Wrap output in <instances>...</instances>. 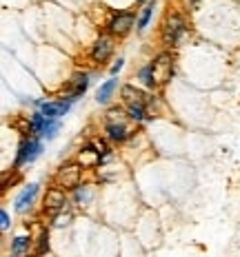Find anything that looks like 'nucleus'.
Instances as JSON below:
<instances>
[{
    "label": "nucleus",
    "mask_w": 240,
    "mask_h": 257,
    "mask_svg": "<svg viewBox=\"0 0 240 257\" xmlns=\"http://www.w3.org/2000/svg\"><path fill=\"white\" fill-rule=\"evenodd\" d=\"M60 131V120H49L40 113V111H34L29 117V136L40 138V140H53Z\"/></svg>",
    "instance_id": "f257e3e1"
},
{
    "label": "nucleus",
    "mask_w": 240,
    "mask_h": 257,
    "mask_svg": "<svg viewBox=\"0 0 240 257\" xmlns=\"http://www.w3.org/2000/svg\"><path fill=\"white\" fill-rule=\"evenodd\" d=\"M42 149H45V147H42L40 138H34V136L25 138V140L18 144V151H16L14 169H23V167H27V164L36 162V160L42 155Z\"/></svg>",
    "instance_id": "f03ea898"
},
{
    "label": "nucleus",
    "mask_w": 240,
    "mask_h": 257,
    "mask_svg": "<svg viewBox=\"0 0 240 257\" xmlns=\"http://www.w3.org/2000/svg\"><path fill=\"white\" fill-rule=\"evenodd\" d=\"M187 31V23L180 14H169L165 18V25H163V42L167 47H176L180 42V38L185 36Z\"/></svg>",
    "instance_id": "7ed1b4c3"
},
{
    "label": "nucleus",
    "mask_w": 240,
    "mask_h": 257,
    "mask_svg": "<svg viewBox=\"0 0 240 257\" xmlns=\"http://www.w3.org/2000/svg\"><path fill=\"white\" fill-rule=\"evenodd\" d=\"M80 178H83V167L78 162L62 164L56 173V186L65 191H73L80 186Z\"/></svg>",
    "instance_id": "20e7f679"
},
{
    "label": "nucleus",
    "mask_w": 240,
    "mask_h": 257,
    "mask_svg": "<svg viewBox=\"0 0 240 257\" xmlns=\"http://www.w3.org/2000/svg\"><path fill=\"white\" fill-rule=\"evenodd\" d=\"M71 104H73V100H69V98H58V100H36V106H38V111L45 117H49V120H60L62 115H67L69 113V109H71Z\"/></svg>",
    "instance_id": "39448f33"
},
{
    "label": "nucleus",
    "mask_w": 240,
    "mask_h": 257,
    "mask_svg": "<svg viewBox=\"0 0 240 257\" xmlns=\"http://www.w3.org/2000/svg\"><path fill=\"white\" fill-rule=\"evenodd\" d=\"M151 69H153V80H156V87L160 84H167L174 76V58L169 51H163L153 58L151 62Z\"/></svg>",
    "instance_id": "423d86ee"
},
{
    "label": "nucleus",
    "mask_w": 240,
    "mask_h": 257,
    "mask_svg": "<svg viewBox=\"0 0 240 257\" xmlns=\"http://www.w3.org/2000/svg\"><path fill=\"white\" fill-rule=\"evenodd\" d=\"M133 25H136V18H133L131 12H116L109 18V23H107V29H109L111 36L122 38V36H127L133 29Z\"/></svg>",
    "instance_id": "0eeeda50"
},
{
    "label": "nucleus",
    "mask_w": 240,
    "mask_h": 257,
    "mask_svg": "<svg viewBox=\"0 0 240 257\" xmlns=\"http://www.w3.org/2000/svg\"><path fill=\"white\" fill-rule=\"evenodd\" d=\"M45 211L49 213L51 217L58 215V213H62V211H69V200H67L65 189L53 186V189L47 191V195H45Z\"/></svg>",
    "instance_id": "6e6552de"
},
{
    "label": "nucleus",
    "mask_w": 240,
    "mask_h": 257,
    "mask_svg": "<svg viewBox=\"0 0 240 257\" xmlns=\"http://www.w3.org/2000/svg\"><path fill=\"white\" fill-rule=\"evenodd\" d=\"M111 53H114V38H111V36H100L92 45V60L98 64L109 60Z\"/></svg>",
    "instance_id": "1a4fd4ad"
},
{
    "label": "nucleus",
    "mask_w": 240,
    "mask_h": 257,
    "mask_svg": "<svg viewBox=\"0 0 240 257\" xmlns=\"http://www.w3.org/2000/svg\"><path fill=\"white\" fill-rule=\"evenodd\" d=\"M89 84H92V76H89V73H76V76L69 80V89H67L65 98L76 102L78 98H83V95L87 93Z\"/></svg>",
    "instance_id": "9d476101"
},
{
    "label": "nucleus",
    "mask_w": 240,
    "mask_h": 257,
    "mask_svg": "<svg viewBox=\"0 0 240 257\" xmlns=\"http://www.w3.org/2000/svg\"><path fill=\"white\" fill-rule=\"evenodd\" d=\"M122 100H125V106L127 104H136V102H145L147 106L153 104V95L147 93V91L136 89L133 84H125V87H122Z\"/></svg>",
    "instance_id": "9b49d317"
},
{
    "label": "nucleus",
    "mask_w": 240,
    "mask_h": 257,
    "mask_svg": "<svg viewBox=\"0 0 240 257\" xmlns=\"http://www.w3.org/2000/svg\"><path fill=\"white\" fill-rule=\"evenodd\" d=\"M38 191H40V184H36V182H34V184H29V186H25V189L18 193V197H16V211H18V213L29 211L31 204L36 202Z\"/></svg>",
    "instance_id": "f8f14e48"
},
{
    "label": "nucleus",
    "mask_w": 240,
    "mask_h": 257,
    "mask_svg": "<svg viewBox=\"0 0 240 257\" xmlns=\"http://www.w3.org/2000/svg\"><path fill=\"white\" fill-rule=\"evenodd\" d=\"M105 133H107V140L111 142H125L129 138V128H127L125 122H107Z\"/></svg>",
    "instance_id": "ddd939ff"
},
{
    "label": "nucleus",
    "mask_w": 240,
    "mask_h": 257,
    "mask_svg": "<svg viewBox=\"0 0 240 257\" xmlns=\"http://www.w3.org/2000/svg\"><path fill=\"white\" fill-rule=\"evenodd\" d=\"M116 89H118V80H116V78L105 80V82L98 87V91H96V100H98V104H107V102H109L111 95L116 93Z\"/></svg>",
    "instance_id": "4468645a"
},
{
    "label": "nucleus",
    "mask_w": 240,
    "mask_h": 257,
    "mask_svg": "<svg viewBox=\"0 0 240 257\" xmlns=\"http://www.w3.org/2000/svg\"><path fill=\"white\" fill-rule=\"evenodd\" d=\"M29 244H31L29 235H16L12 239V255L23 257L25 253H29Z\"/></svg>",
    "instance_id": "2eb2a0df"
},
{
    "label": "nucleus",
    "mask_w": 240,
    "mask_h": 257,
    "mask_svg": "<svg viewBox=\"0 0 240 257\" xmlns=\"http://www.w3.org/2000/svg\"><path fill=\"white\" fill-rule=\"evenodd\" d=\"M125 109H127V115H129L131 120H136V122H142V120H147V117H149V113H147V109H149V106H147L145 102L127 104Z\"/></svg>",
    "instance_id": "dca6fc26"
},
{
    "label": "nucleus",
    "mask_w": 240,
    "mask_h": 257,
    "mask_svg": "<svg viewBox=\"0 0 240 257\" xmlns=\"http://www.w3.org/2000/svg\"><path fill=\"white\" fill-rule=\"evenodd\" d=\"M73 202H76L78 206H85L89 204V202L94 200V189L92 186H78V189H73Z\"/></svg>",
    "instance_id": "f3484780"
},
{
    "label": "nucleus",
    "mask_w": 240,
    "mask_h": 257,
    "mask_svg": "<svg viewBox=\"0 0 240 257\" xmlns=\"http://www.w3.org/2000/svg\"><path fill=\"white\" fill-rule=\"evenodd\" d=\"M153 9H156V0H149V3L142 7V12H140V16H138V23H136V27L138 29H147V25H149V20H151V16H153Z\"/></svg>",
    "instance_id": "a211bd4d"
},
{
    "label": "nucleus",
    "mask_w": 240,
    "mask_h": 257,
    "mask_svg": "<svg viewBox=\"0 0 240 257\" xmlns=\"http://www.w3.org/2000/svg\"><path fill=\"white\" fill-rule=\"evenodd\" d=\"M138 80H140L142 84H145L147 89H153L156 87V80H153V69H151V62L145 64V67L138 71Z\"/></svg>",
    "instance_id": "6ab92c4d"
},
{
    "label": "nucleus",
    "mask_w": 240,
    "mask_h": 257,
    "mask_svg": "<svg viewBox=\"0 0 240 257\" xmlns=\"http://www.w3.org/2000/svg\"><path fill=\"white\" fill-rule=\"evenodd\" d=\"M47 250H49V235H47V231H42L38 242H36V255H45Z\"/></svg>",
    "instance_id": "aec40b11"
},
{
    "label": "nucleus",
    "mask_w": 240,
    "mask_h": 257,
    "mask_svg": "<svg viewBox=\"0 0 240 257\" xmlns=\"http://www.w3.org/2000/svg\"><path fill=\"white\" fill-rule=\"evenodd\" d=\"M69 222H71V213L69 211H62V213H58V215H53V226L56 228L69 226Z\"/></svg>",
    "instance_id": "412c9836"
},
{
    "label": "nucleus",
    "mask_w": 240,
    "mask_h": 257,
    "mask_svg": "<svg viewBox=\"0 0 240 257\" xmlns=\"http://www.w3.org/2000/svg\"><path fill=\"white\" fill-rule=\"evenodd\" d=\"M9 224H12V219H9V213L5 211H0V226H3V231H9Z\"/></svg>",
    "instance_id": "4be33fe9"
},
{
    "label": "nucleus",
    "mask_w": 240,
    "mask_h": 257,
    "mask_svg": "<svg viewBox=\"0 0 240 257\" xmlns=\"http://www.w3.org/2000/svg\"><path fill=\"white\" fill-rule=\"evenodd\" d=\"M122 67H125V58H118V60H116L114 64H111V78H116V76H118Z\"/></svg>",
    "instance_id": "5701e85b"
},
{
    "label": "nucleus",
    "mask_w": 240,
    "mask_h": 257,
    "mask_svg": "<svg viewBox=\"0 0 240 257\" xmlns=\"http://www.w3.org/2000/svg\"><path fill=\"white\" fill-rule=\"evenodd\" d=\"M191 3H198V0H191Z\"/></svg>",
    "instance_id": "b1692460"
},
{
    "label": "nucleus",
    "mask_w": 240,
    "mask_h": 257,
    "mask_svg": "<svg viewBox=\"0 0 240 257\" xmlns=\"http://www.w3.org/2000/svg\"><path fill=\"white\" fill-rule=\"evenodd\" d=\"M9 257H16V255H9Z\"/></svg>",
    "instance_id": "393cba45"
},
{
    "label": "nucleus",
    "mask_w": 240,
    "mask_h": 257,
    "mask_svg": "<svg viewBox=\"0 0 240 257\" xmlns=\"http://www.w3.org/2000/svg\"><path fill=\"white\" fill-rule=\"evenodd\" d=\"M140 3H145V0H140Z\"/></svg>",
    "instance_id": "a878e982"
}]
</instances>
